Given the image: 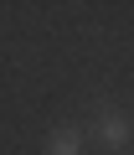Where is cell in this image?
<instances>
[{
    "label": "cell",
    "mask_w": 134,
    "mask_h": 155,
    "mask_svg": "<svg viewBox=\"0 0 134 155\" xmlns=\"http://www.w3.org/2000/svg\"><path fill=\"white\" fill-rule=\"evenodd\" d=\"M93 134H98L108 150H124L134 129H129V119H124V114H113V109H98V119H93Z\"/></svg>",
    "instance_id": "6da1fadb"
},
{
    "label": "cell",
    "mask_w": 134,
    "mask_h": 155,
    "mask_svg": "<svg viewBox=\"0 0 134 155\" xmlns=\"http://www.w3.org/2000/svg\"><path fill=\"white\" fill-rule=\"evenodd\" d=\"M46 155H83L78 129H52V134H46Z\"/></svg>",
    "instance_id": "7a4b0ae2"
}]
</instances>
